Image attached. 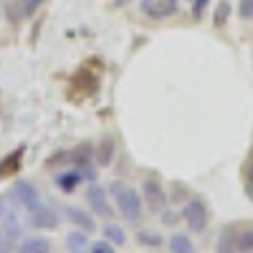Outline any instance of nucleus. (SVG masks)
Masks as SVG:
<instances>
[{
    "label": "nucleus",
    "instance_id": "nucleus-25",
    "mask_svg": "<svg viewBox=\"0 0 253 253\" xmlns=\"http://www.w3.org/2000/svg\"><path fill=\"white\" fill-rule=\"evenodd\" d=\"M248 193L253 198V165H251V170H248Z\"/></svg>",
    "mask_w": 253,
    "mask_h": 253
},
{
    "label": "nucleus",
    "instance_id": "nucleus-21",
    "mask_svg": "<svg viewBox=\"0 0 253 253\" xmlns=\"http://www.w3.org/2000/svg\"><path fill=\"white\" fill-rule=\"evenodd\" d=\"M139 243H144V246H160L162 238L157 233H150V230H142V233H139Z\"/></svg>",
    "mask_w": 253,
    "mask_h": 253
},
{
    "label": "nucleus",
    "instance_id": "nucleus-10",
    "mask_svg": "<svg viewBox=\"0 0 253 253\" xmlns=\"http://www.w3.org/2000/svg\"><path fill=\"white\" fill-rule=\"evenodd\" d=\"M18 253H51V241L41 236H31L18 243Z\"/></svg>",
    "mask_w": 253,
    "mask_h": 253
},
{
    "label": "nucleus",
    "instance_id": "nucleus-26",
    "mask_svg": "<svg viewBox=\"0 0 253 253\" xmlns=\"http://www.w3.org/2000/svg\"><path fill=\"white\" fill-rule=\"evenodd\" d=\"M129 3H132V0H114L117 8H124V5H129Z\"/></svg>",
    "mask_w": 253,
    "mask_h": 253
},
{
    "label": "nucleus",
    "instance_id": "nucleus-2",
    "mask_svg": "<svg viewBox=\"0 0 253 253\" xmlns=\"http://www.w3.org/2000/svg\"><path fill=\"white\" fill-rule=\"evenodd\" d=\"M20 243V220L13 210H3L0 218V253H13Z\"/></svg>",
    "mask_w": 253,
    "mask_h": 253
},
{
    "label": "nucleus",
    "instance_id": "nucleus-13",
    "mask_svg": "<svg viewBox=\"0 0 253 253\" xmlns=\"http://www.w3.org/2000/svg\"><path fill=\"white\" fill-rule=\"evenodd\" d=\"M170 251L172 253H195V243L190 241V236H185V233H175L170 238Z\"/></svg>",
    "mask_w": 253,
    "mask_h": 253
},
{
    "label": "nucleus",
    "instance_id": "nucleus-11",
    "mask_svg": "<svg viewBox=\"0 0 253 253\" xmlns=\"http://www.w3.org/2000/svg\"><path fill=\"white\" fill-rule=\"evenodd\" d=\"M112 157H114V139L107 134L101 142H99V150H96V162L101 165V167H107V165H112Z\"/></svg>",
    "mask_w": 253,
    "mask_h": 253
},
{
    "label": "nucleus",
    "instance_id": "nucleus-19",
    "mask_svg": "<svg viewBox=\"0 0 253 253\" xmlns=\"http://www.w3.org/2000/svg\"><path fill=\"white\" fill-rule=\"evenodd\" d=\"M89 253H114V243H109L107 238H104V241H94L89 246Z\"/></svg>",
    "mask_w": 253,
    "mask_h": 253
},
{
    "label": "nucleus",
    "instance_id": "nucleus-17",
    "mask_svg": "<svg viewBox=\"0 0 253 253\" xmlns=\"http://www.w3.org/2000/svg\"><path fill=\"white\" fill-rule=\"evenodd\" d=\"M104 238H107L109 243H114V246H124L126 243L124 230L119 225H114V223H107V228H104Z\"/></svg>",
    "mask_w": 253,
    "mask_h": 253
},
{
    "label": "nucleus",
    "instance_id": "nucleus-16",
    "mask_svg": "<svg viewBox=\"0 0 253 253\" xmlns=\"http://www.w3.org/2000/svg\"><path fill=\"white\" fill-rule=\"evenodd\" d=\"M20 155H23V150H15L10 157H5L3 162H0V177H5V175H13L18 167H20Z\"/></svg>",
    "mask_w": 253,
    "mask_h": 253
},
{
    "label": "nucleus",
    "instance_id": "nucleus-8",
    "mask_svg": "<svg viewBox=\"0 0 253 253\" xmlns=\"http://www.w3.org/2000/svg\"><path fill=\"white\" fill-rule=\"evenodd\" d=\"M31 225L38 228V230H53L58 225V215L56 210L48 208V205H36L31 210Z\"/></svg>",
    "mask_w": 253,
    "mask_h": 253
},
{
    "label": "nucleus",
    "instance_id": "nucleus-6",
    "mask_svg": "<svg viewBox=\"0 0 253 253\" xmlns=\"http://www.w3.org/2000/svg\"><path fill=\"white\" fill-rule=\"evenodd\" d=\"M180 10L177 0H142V13L147 18H155V20H165Z\"/></svg>",
    "mask_w": 253,
    "mask_h": 253
},
{
    "label": "nucleus",
    "instance_id": "nucleus-20",
    "mask_svg": "<svg viewBox=\"0 0 253 253\" xmlns=\"http://www.w3.org/2000/svg\"><path fill=\"white\" fill-rule=\"evenodd\" d=\"M238 15L243 20H251L253 18V0H238Z\"/></svg>",
    "mask_w": 253,
    "mask_h": 253
},
{
    "label": "nucleus",
    "instance_id": "nucleus-9",
    "mask_svg": "<svg viewBox=\"0 0 253 253\" xmlns=\"http://www.w3.org/2000/svg\"><path fill=\"white\" fill-rule=\"evenodd\" d=\"M63 213H66V218H69L74 225H79V228L84 230V233H91V230L96 228L94 218L86 213V210H81V208H66Z\"/></svg>",
    "mask_w": 253,
    "mask_h": 253
},
{
    "label": "nucleus",
    "instance_id": "nucleus-27",
    "mask_svg": "<svg viewBox=\"0 0 253 253\" xmlns=\"http://www.w3.org/2000/svg\"><path fill=\"white\" fill-rule=\"evenodd\" d=\"M3 210H5V208H3V203H0V218H3Z\"/></svg>",
    "mask_w": 253,
    "mask_h": 253
},
{
    "label": "nucleus",
    "instance_id": "nucleus-1",
    "mask_svg": "<svg viewBox=\"0 0 253 253\" xmlns=\"http://www.w3.org/2000/svg\"><path fill=\"white\" fill-rule=\"evenodd\" d=\"M109 193L114 195V203H117V208H119V213H122L124 220L137 223L142 218V195L137 193L134 187L124 185L122 180H117V182L109 185Z\"/></svg>",
    "mask_w": 253,
    "mask_h": 253
},
{
    "label": "nucleus",
    "instance_id": "nucleus-14",
    "mask_svg": "<svg viewBox=\"0 0 253 253\" xmlns=\"http://www.w3.org/2000/svg\"><path fill=\"white\" fill-rule=\"evenodd\" d=\"M215 253H236V236L230 228H223V233L215 243Z\"/></svg>",
    "mask_w": 253,
    "mask_h": 253
},
{
    "label": "nucleus",
    "instance_id": "nucleus-12",
    "mask_svg": "<svg viewBox=\"0 0 253 253\" xmlns=\"http://www.w3.org/2000/svg\"><path fill=\"white\" fill-rule=\"evenodd\" d=\"M81 180H84V177H81L79 170H69V172H61V175L56 177V185L63 190V193H71V190H76V185H79Z\"/></svg>",
    "mask_w": 253,
    "mask_h": 253
},
{
    "label": "nucleus",
    "instance_id": "nucleus-24",
    "mask_svg": "<svg viewBox=\"0 0 253 253\" xmlns=\"http://www.w3.org/2000/svg\"><path fill=\"white\" fill-rule=\"evenodd\" d=\"M208 3H210V0H195V3H193V15H195V20H200V18H203V13H205Z\"/></svg>",
    "mask_w": 253,
    "mask_h": 253
},
{
    "label": "nucleus",
    "instance_id": "nucleus-5",
    "mask_svg": "<svg viewBox=\"0 0 253 253\" xmlns=\"http://www.w3.org/2000/svg\"><path fill=\"white\" fill-rule=\"evenodd\" d=\"M10 200H13L15 205H20V208H26L28 213H31L36 205H41L38 190H36L31 182H26V180H18V182L13 185V190H10Z\"/></svg>",
    "mask_w": 253,
    "mask_h": 253
},
{
    "label": "nucleus",
    "instance_id": "nucleus-23",
    "mask_svg": "<svg viewBox=\"0 0 253 253\" xmlns=\"http://www.w3.org/2000/svg\"><path fill=\"white\" fill-rule=\"evenodd\" d=\"M43 3H46V0H20V8H23L26 15H31V13H36Z\"/></svg>",
    "mask_w": 253,
    "mask_h": 253
},
{
    "label": "nucleus",
    "instance_id": "nucleus-7",
    "mask_svg": "<svg viewBox=\"0 0 253 253\" xmlns=\"http://www.w3.org/2000/svg\"><path fill=\"white\" fill-rule=\"evenodd\" d=\"M144 203H147V208L152 210V213H162L165 210V205H167V195H165V190H162V185L155 180V177H147L144 180Z\"/></svg>",
    "mask_w": 253,
    "mask_h": 253
},
{
    "label": "nucleus",
    "instance_id": "nucleus-18",
    "mask_svg": "<svg viewBox=\"0 0 253 253\" xmlns=\"http://www.w3.org/2000/svg\"><path fill=\"white\" fill-rule=\"evenodd\" d=\"M236 251L238 253H251L253 251V230H243L236 236Z\"/></svg>",
    "mask_w": 253,
    "mask_h": 253
},
{
    "label": "nucleus",
    "instance_id": "nucleus-4",
    "mask_svg": "<svg viewBox=\"0 0 253 253\" xmlns=\"http://www.w3.org/2000/svg\"><path fill=\"white\" fill-rule=\"evenodd\" d=\"M86 200H89V208H91L94 215H99V218H104V220H112V218H114V210H112V205H109V200H107V190H104L101 185L94 182V185L86 190Z\"/></svg>",
    "mask_w": 253,
    "mask_h": 253
},
{
    "label": "nucleus",
    "instance_id": "nucleus-22",
    "mask_svg": "<svg viewBox=\"0 0 253 253\" xmlns=\"http://www.w3.org/2000/svg\"><path fill=\"white\" fill-rule=\"evenodd\" d=\"M228 10H230V5H228L225 0H223V3L218 5V13H215V18H213V23H215V26H223L225 20H228Z\"/></svg>",
    "mask_w": 253,
    "mask_h": 253
},
{
    "label": "nucleus",
    "instance_id": "nucleus-15",
    "mask_svg": "<svg viewBox=\"0 0 253 253\" xmlns=\"http://www.w3.org/2000/svg\"><path fill=\"white\" fill-rule=\"evenodd\" d=\"M66 248L71 253H84V251L89 248V241H86V236H84V230H81V233L76 230V233H69L66 236Z\"/></svg>",
    "mask_w": 253,
    "mask_h": 253
},
{
    "label": "nucleus",
    "instance_id": "nucleus-28",
    "mask_svg": "<svg viewBox=\"0 0 253 253\" xmlns=\"http://www.w3.org/2000/svg\"><path fill=\"white\" fill-rule=\"evenodd\" d=\"M251 253H253V251H251Z\"/></svg>",
    "mask_w": 253,
    "mask_h": 253
},
{
    "label": "nucleus",
    "instance_id": "nucleus-3",
    "mask_svg": "<svg viewBox=\"0 0 253 253\" xmlns=\"http://www.w3.org/2000/svg\"><path fill=\"white\" fill-rule=\"evenodd\" d=\"M180 215H182V220L187 223V228H190V230H195V233H203V230L208 228V223H210V215H208V205H205L200 198L187 200Z\"/></svg>",
    "mask_w": 253,
    "mask_h": 253
}]
</instances>
